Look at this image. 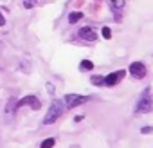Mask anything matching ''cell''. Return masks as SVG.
Returning <instances> with one entry per match:
<instances>
[{
	"instance_id": "6da1fadb",
	"label": "cell",
	"mask_w": 153,
	"mask_h": 148,
	"mask_svg": "<svg viewBox=\"0 0 153 148\" xmlns=\"http://www.w3.org/2000/svg\"><path fill=\"white\" fill-rule=\"evenodd\" d=\"M63 108H65V105H63V101H59V99H54L52 103H51V107H49V110H47V114H45V117H43V123L45 125H51V123H54L61 114H63Z\"/></svg>"
},
{
	"instance_id": "7a4b0ae2",
	"label": "cell",
	"mask_w": 153,
	"mask_h": 148,
	"mask_svg": "<svg viewBox=\"0 0 153 148\" xmlns=\"http://www.w3.org/2000/svg\"><path fill=\"white\" fill-rule=\"evenodd\" d=\"M151 107H153V96H151V89L148 87V89H144L142 96H140L139 101H137V112L148 114V112L151 110Z\"/></svg>"
},
{
	"instance_id": "3957f363",
	"label": "cell",
	"mask_w": 153,
	"mask_h": 148,
	"mask_svg": "<svg viewBox=\"0 0 153 148\" xmlns=\"http://www.w3.org/2000/svg\"><path fill=\"white\" fill-rule=\"evenodd\" d=\"M88 101V96H78V94H67L65 99H63V105H67L68 108H74V107H78L81 103Z\"/></svg>"
},
{
	"instance_id": "277c9868",
	"label": "cell",
	"mask_w": 153,
	"mask_h": 148,
	"mask_svg": "<svg viewBox=\"0 0 153 148\" xmlns=\"http://www.w3.org/2000/svg\"><path fill=\"white\" fill-rule=\"evenodd\" d=\"M146 65L142 63V61H133L131 65H130V74L135 78V80H140V78H144L146 76Z\"/></svg>"
},
{
	"instance_id": "5b68a950",
	"label": "cell",
	"mask_w": 153,
	"mask_h": 148,
	"mask_svg": "<svg viewBox=\"0 0 153 148\" xmlns=\"http://www.w3.org/2000/svg\"><path fill=\"white\" fill-rule=\"evenodd\" d=\"M124 70H115V72H110L108 76H105V85L106 87H115L123 78H124Z\"/></svg>"
},
{
	"instance_id": "8992f818",
	"label": "cell",
	"mask_w": 153,
	"mask_h": 148,
	"mask_svg": "<svg viewBox=\"0 0 153 148\" xmlns=\"http://www.w3.org/2000/svg\"><path fill=\"white\" fill-rule=\"evenodd\" d=\"M25 105H29L33 110H38L40 108V101H38V98L36 96H25V98H22L20 101H16V107H25Z\"/></svg>"
},
{
	"instance_id": "52a82bcc",
	"label": "cell",
	"mask_w": 153,
	"mask_h": 148,
	"mask_svg": "<svg viewBox=\"0 0 153 148\" xmlns=\"http://www.w3.org/2000/svg\"><path fill=\"white\" fill-rule=\"evenodd\" d=\"M78 34H79V38H83V40H87V42H94V40L97 38V34H96V31H94L92 27H81Z\"/></svg>"
},
{
	"instance_id": "ba28073f",
	"label": "cell",
	"mask_w": 153,
	"mask_h": 148,
	"mask_svg": "<svg viewBox=\"0 0 153 148\" xmlns=\"http://www.w3.org/2000/svg\"><path fill=\"white\" fill-rule=\"evenodd\" d=\"M110 7H112V11L115 13V18L119 20L121 18V15H119V11L124 7V0H112L110 2Z\"/></svg>"
},
{
	"instance_id": "9c48e42d",
	"label": "cell",
	"mask_w": 153,
	"mask_h": 148,
	"mask_svg": "<svg viewBox=\"0 0 153 148\" xmlns=\"http://www.w3.org/2000/svg\"><path fill=\"white\" fill-rule=\"evenodd\" d=\"M54 144H56V139H54V137H47V139H43V141H42L40 148H52Z\"/></svg>"
},
{
	"instance_id": "30bf717a",
	"label": "cell",
	"mask_w": 153,
	"mask_h": 148,
	"mask_svg": "<svg viewBox=\"0 0 153 148\" xmlns=\"http://www.w3.org/2000/svg\"><path fill=\"white\" fill-rule=\"evenodd\" d=\"M81 18H83V13L76 11V13H70V16H68V22H70V24H76V22H79Z\"/></svg>"
},
{
	"instance_id": "8fae6325",
	"label": "cell",
	"mask_w": 153,
	"mask_h": 148,
	"mask_svg": "<svg viewBox=\"0 0 153 148\" xmlns=\"http://www.w3.org/2000/svg\"><path fill=\"white\" fill-rule=\"evenodd\" d=\"M92 67H94V63H92L90 60H83V61L79 63V69H81V70H92Z\"/></svg>"
},
{
	"instance_id": "7c38bea8",
	"label": "cell",
	"mask_w": 153,
	"mask_h": 148,
	"mask_svg": "<svg viewBox=\"0 0 153 148\" xmlns=\"http://www.w3.org/2000/svg\"><path fill=\"white\" fill-rule=\"evenodd\" d=\"M90 81H92V85H97V87L99 85H105V76H92Z\"/></svg>"
},
{
	"instance_id": "4fadbf2b",
	"label": "cell",
	"mask_w": 153,
	"mask_h": 148,
	"mask_svg": "<svg viewBox=\"0 0 153 148\" xmlns=\"http://www.w3.org/2000/svg\"><path fill=\"white\" fill-rule=\"evenodd\" d=\"M22 2H24V7H25V9H33V7L36 6L38 0H22Z\"/></svg>"
},
{
	"instance_id": "5bb4252c",
	"label": "cell",
	"mask_w": 153,
	"mask_h": 148,
	"mask_svg": "<svg viewBox=\"0 0 153 148\" xmlns=\"http://www.w3.org/2000/svg\"><path fill=\"white\" fill-rule=\"evenodd\" d=\"M101 33H103V36H105L106 40H110V38H112V31H110V27H103V31H101Z\"/></svg>"
},
{
	"instance_id": "9a60e30c",
	"label": "cell",
	"mask_w": 153,
	"mask_h": 148,
	"mask_svg": "<svg viewBox=\"0 0 153 148\" xmlns=\"http://www.w3.org/2000/svg\"><path fill=\"white\" fill-rule=\"evenodd\" d=\"M140 132L142 134H151L153 132V126H144V128H140Z\"/></svg>"
},
{
	"instance_id": "2e32d148",
	"label": "cell",
	"mask_w": 153,
	"mask_h": 148,
	"mask_svg": "<svg viewBox=\"0 0 153 148\" xmlns=\"http://www.w3.org/2000/svg\"><path fill=\"white\" fill-rule=\"evenodd\" d=\"M4 24H6V18H4V16H2V13H0V27H2V25H4Z\"/></svg>"
},
{
	"instance_id": "e0dca14e",
	"label": "cell",
	"mask_w": 153,
	"mask_h": 148,
	"mask_svg": "<svg viewBox=\"0 0 153 148\" xmlns=\"http://www.w3.org/2000/svg\"><path fill=\"white\" fill-rule=\"evenodd\" d=\"M47 90H49L51 94H54V87H52V85H47Z\"/></svg>"
}]
</instances>
